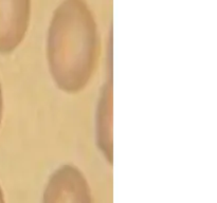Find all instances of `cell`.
<instances>
[{"instance_id":"cell-1","label":"cell","mask_w":217,"mask_h":203,"mask_svg":"<svg viewBox=\"0 0 217 203\" xmlns=\"http://www.w3.org/2000/svg\"><path fill=\"white\" fill-rule=\"evenodd\" d=\"M98 54V28L87 3L64 0L54 11L47 37V60L56 86L69 93L85 88Z\"/></svg>"},{"instance_id":"cell-2","label":"cell","mask_w":217,"mask_h":203,"mask_svg":"<svg viewBox=\"0 0 217 203\" xmlns=\"http://www.w3.org/2000/svg\"><path fill=\"white\" fill-rule=\"evenodd\" d=\"M43 203H92L86 177L74 165H61L49 178Z\"/></svg>"},{"instance_id":"cell-3","label":"cell","mask_w":217,"mask_h":203,"mask_svg":"<svg viewBox=\"0 0 217 203\" xmlns=\"http://www.w3.org/2000/svg\"><path fill=\"white\" fill-rule=\"evenodd\" d=\"M30 20V0H0V54L13 52L23 41Z\"/></svg>"},{"instance_id":"cell-4","label":"cell","mask_w":217,"mask_h":203,"mask_svg":"<svg viewBox=\"0 0 217 203\" xmlns=\"http://www.w3.org/2000/svg\"><path fill=\"white\" fill-rule=\"evenodd\" d=\"M97 141L106 159L112 162V83L102 89L97 112Z\"/></svg>"},{"instance_id":"cell-5","label":"cell","mask_w":217,"mask_h":203,"mask_svg":"<svg viewBox=\"0 0 217 203\" xmlns=\"http://www.w3.org/2000/svg\"><path fill=\"white\" fill-rule=\"evenodd\" d=\"M2 110H3V96H2V86L0 81V124L2 120Z\"/></svg>"},{"instance_id":"cell-6","label":"cell","mask_w":217,"mask_h":203,"mask_svg":"<svg viewBox=\"0 0 217 203\" xmlns=\"http://www.w3.org/2000/svg\"><path fill=\"white\" fill-rule=\"evenodd\" d=\"M0 203H6V202H4L3 192H2V188H1V186H0Z\"/></svg>"}]
</instances>
